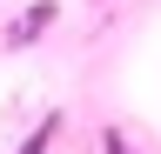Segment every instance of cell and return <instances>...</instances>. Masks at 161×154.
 <instances>
[{"instance_id": "7a4b0ae2", "label": "cell", "mask_w": 161, "mask_h": 154, "mask_svg": "<svg viewBox=\"0 0 161 154\" xmlns=\"http://www.w3.org/2000/svg\"><path fill=\"white\" fill-rule=\"evenodd\" d=\"M54 134H60V114H47V121H40L27 141H20V154H47V147H54Z\"/></svg>"}, {"instance_id": "6da1fadb", "label": "cell", "mask_w": 161, "mask_h": 154, "mask_svg": "<svg viewBox=\"0 0 161 154\" xmlns=\"http://www.w3.org/2000/svg\"><path fill=\"white\" fill-rule=\"evenodd\" d=\"M54 13H60V7H54V0H34V7H27V13H20V20H14V27H7V47H27V40H34V34H47V27H54Z\"/></svg>"}, {"instance_id": "3957f363", "label": "cell", "mask_w": 161, "mask_h": 154, "mask_svg": "<svg viewBox=\"0 0 161 154\" xmlns=\"http://www.w3.org/2000/svg\"><path fill=\"white\" fill-rule=\"evenodd\" d=\"M101 154H148V147H128L121 127H101Z\"/></svg>"}]
</instances>
